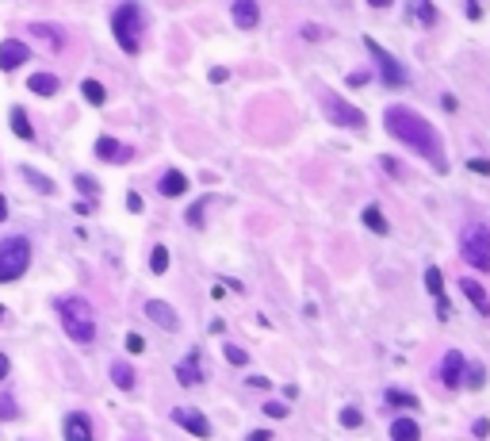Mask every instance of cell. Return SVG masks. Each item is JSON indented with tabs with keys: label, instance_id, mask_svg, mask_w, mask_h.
<instances>
[{
	"label": "cell",
	"instance_id": "cell-13",
	"mask_svg": "<svg viewBox=\"0 0 490 441\" xmlns=\"http://www.w3.org/2000/svg\"><path fill=\"white\" fill-rule=\"evenodd\" d=\"M65 441H92V418L84 411L65 415Z\"/></svg>",
	"mask_w": 490,
	"mask_h": 441
},
{
	"label": "cell",
	"instance_id": "cell-17",
	"mask_svg": "<svg viewBox=\"0 0 490 441\" xmlns=\"http://www.w3.org/2000/svg\"><path fill=\"white\" fill-rule=\"evenodd\" d=\"M460 292H464L471 303H475V311H479V315H490V296L475 284V280H460Z\"/></svg>",
	"mask_w": 490,
	"mask_h": 441
},
{
	"label": "cell",
	"instance_id": "cell-40",
	"mask_svg": "<svg viewBox=\"0 0 490 441\" xmlns=\"http://www.w3.org/2000/svg\"><path fill=\"white\" fill-rule=\"evenodd\" d=\"M249 441H272V430H253Z\"/></svg>",
	"mask_w": 490,
	"mask_h": 441
},
{
	"label": "cell",
	"instance_id": "cell-4",
	"mask_svg": "<svg viewBox=\"0 0 490 441\" xmlns=\"http://www.w3.org/2000/svg\"><path fill=\"white\" fill-rule=\"evenodd\" d=\"M460 253H464V261L471 269L490 273V227L471 223V227L464 230V238H460Z\"/></svg>",
	"mask_w": 490,
	"mask_h": 441
},
{
	"label": "cell",
	"instance_id": "cell-33",
	"mask_svg": "<svg viewBox=\"0 0 490 441\" xmlns=\"http://www.w3.org/2000/svg\"><path fill=\"white\" fill-rule=\"evenodd\" d=\"M203 211H207V200L192 203V211H188V223H192V227H203Z\"/></svg>",
	"mask_w": 490,
	"mask_h": 441
},
{
	"label": "cell",
	"instance_id": "cell-2",
	"mask_svg": "<svg viewBox=\"0 0 490 441\" xmlns=\"http://www.w3.org/2000/svg\"><path fill=\"white\" fill-rule=\"evenodd\" d=\"M58 315H62V326H65V334H69L73 342L89 345L92 337H96V318H92V307L84 303L81 296L58 299Z\"/></svg>",
	"mask_w": 490,
	"mask_h": 441
},
{
	"label": "cell",
	"instance_id": "cell-10",
	"mask_svg": "<svg viewBox=\"0 0 490 441\" xmlns=\"http://www.w3.org/2000/svg\"><path fill=\"white\" fill-rule=\"evenodd\" d=\"M464 369H467L464 353L448 350L445 361H440V380H445V388H460V384H464Z\"/></svg>",
	"mask_w": 490,
	"mask_h": 441
},
{
	"label": "cell",
	"instance_id": "cell-36",
	"mask_svg": "<svg viewBox=\"0 0 490 441\" xmlns=\"http://www.w3.org/2000/svg\"><path fill=\"white\" fill-rule=\"evenodd\" d=\"M226 361H230V364H245L249 357H245V350H238V345H226Z\"/></svg>",
	"mask_w": 490,
	"mask_h": 441
},
{
	"label": "cell",
	"instance_id": "cell-34",
	"mask_svg": "<svg viewBox=\"0 0 490 441\" xmlns=\"http://www.w3.org/2000/svg\"><path fill=\"white\" fill-rule=\"evenodd\" d=\"M20 415V407L12 403V396H0V418H16Z\"/></svg>",
	"mask_w": 490,
	"mask_h": 441
},
{
	"label": "cell",
	"instance_id": "cell-5",
	"mask_svg": "<svg viewBox=\"0 0 490 441\" xmlns=\"http://www.w3.org/2000/svg\"><path fill=\"white\" fill-rule=\"evenodd\" d=\"M31 265V242L27 238H4L0 242V284L20 280Z\"/></svg>",
	"mask_w": 490,
	"mask_h": 441
},
{
	"label": "cell",
	"instance_id": "cell-32",
	"mask_svg": "<svg viewBox=\"0 0 490 441\" xmlns=\"http://www.w3.org/2000/svg\"><path fill=\"white\" fill-rule=\"evenodd\" d=\"M341 422H345L348 430H356V426H360V422H364V415H360V411H356V407H345V411H341Z\"/></svg>",
	"mask_w": 490,
	"mask_h": 441
},
{
	"label": "cell",
	"instance_id": "cell-14",
	"mask_svg": "<svg viewBox=\"0 0 490 441\" xmlns=\"http://www.w3.org/2000/svg\"><path fill=\"white\" fill-rule=\"evenodd\" d=\"M257 20H261V8L253 4V0H238V4H234V23H238L241 31H253Z\"/></svg>",
	"mask_w": 490,
	"mask_h": 441
},
{
	"label": "cell",
	"instance_id": "cell-19",
	"mask_svg": "<svg viewBox=\"0 0 490 441\" xmlns=\"http://www.w3.org/2000/svg\"><path fill=\"white\" fill-rule=\"evenodd\" d=\"M27 89H31L35 96H54V92H58V77H54V73H35V77L27 81Z\"/></svg>",
	"mask_w": 490,
	"mask_h": 441
},
{
	"label": "cell",
	"instance_id": "cell-23",
	"mask_svg": "<svg viewBox=\"0 0 490 441\" xmlns=\"http://www.w3.org/2000/svg\"><path fill=\"white\" fill-rule=\"evenodd\" d=\"M8 119H12V130H16V135L31 143V138H35V130H31V123H27V111H23V108H12V116H8Z\"/></svg>",
	"mask_w": 490,
	"mask_h": 441
},
{
	"label": "cell",
	"instance_id": "cell-35",
	"mask_svg": "<svg viewBox=\"0 0 490 441\" xmlns=\"http://www.w3.org/2000/svg\"><path fill=\"white\" fill-rule=\"evenodd\" d=\"M265 415H268V418H284L287 407H284V403H276V399H268V403H265Z\"/></svg>",
	"mask_w": 490,
	"mask_h": 441
},
{
	"label": "cell",
	"instance_id": "cell-9",
	"mask_svg": "<svg viewBox=\"0 0 490 441\" xmlns=\"http://www.w3.org/2000/svg\"><path fill=\"white\" fill-rule=\"evenodd\" d=\"M27 58H31L27 43H20V39H4V43H0V69H4V73L20 69V65H23Z\"/></svg>",
	"mask_w": 490,
	"mask_h": 441
},
{
	"label": "cell",
	"instance_id": "cell-43",
	"mask_svg": "<svg viewBox=\"0 0 490 441\" xmlns=\"http://www.w3.org/2000/svg\"><path fill=\"white\" fill-rule=\"evenodd\" d=\"M4 219H8V200L0 196V223H4Z\"/></svg>",
	"mask_w": 490,
	"mask_h": 441
},
{
	"label": "cell",
	"instance_id": "cell-31",
	"mask_svg": "<svg viewBox=\"0 0 490 441\" xmlns=\"http://www.w3.org/2000/svg\"><path fill=\"white\" fill-rule=\"evenodd\" d=\"M31 35H39V39H54V46H62V35H58V27H46V23H31Z\"/></svg>",
	"mask_w": 490,
	"mask_h": 441
},
{
	"label": "cell",
	"instance_id": "cell-42",
	"mask_svg": "<svg viewBox=\"0 0 490 441\" xmlns=\"http://www.w3.org/2000/svg\"><path fill=\"white\" fill-rule=\"evenodd\" d=\"M8 369H12V361H8V357H4V353H0V380H4V376H8Z\"/></svg>",
	"mask_w": 490,
	"mask_h": 441
},
{
	"label": "cell",
	"instance_id": "cell-24",
	"mask_svg": "<svg viewBox=\"0 0 490 441\" xmlns=\"http://www.w3.org/2000/svg\"><path fill=\"white\" fill-rule=\"evenodd\" d=\"M81 92H84V100H89V104H103V100H108V92H103V84L100 81H84L81 84Z\"/></svg>",
	"mask_w": 490,
	"mask_h": 441
},
{
	"label": "cell",
	"instance_id": "cell-16",
	"mask_svg": "<svg viewBox=\"0 0 490 441\" xmlns=\"http://www.w3.org/2000/svg\"><path fill=\"white\" fill-rule=\"evenodd\" d=\"M391 441H421V426L414 418H394L391 422Z\"/></svg>",
	"mask_w": 490,
	"mask_h": 441
},
{
	"label": "cell",
	"instance_id": "cell-6",
	"mask_svg": "<svg viewBox=\"0 0 490 441\" xmlns=\"http://www.w3.org/2000/svg\"><path fill=\"white\" fill-rule=\"evenodd\" d=\"M364 46H368V54L375 58V65H380V77H383V84H387V89H402V84L410 81V73L402 69V62L394 58V54L383 50V46L375 43V39H364Z\"/></svg>",
	"mask_w": 490,
	"mask_h": 441
},
{
	"label": "cell",
	"instance_id": "cell-44",
	"mask_svg": "<svg viewBox=\"0 0 490 441\" xmlns=\"http://www.w3.org/2000/svg\"><path fill=\"white\" fill-rule=\"evenodd\" d=\"M0 318H4V307H0Z\"/></svg>",
	"mask_w": 490,
	"mask_h": 441
},
{
	"label": "cell",
	"instance_id": "cell-21",
	"mask_svg": "<svg viewBox=\"0 0 490 441\" xmlns=\"http://www.w3.org/2000/svg\"><path fill=\"white\" fill-rule=\"evenodd\" d=\"M364 227H368V230H375V234H387V230H391V227H387V219H383V211L375 208V203H368V208H364Z\"/></svg>",
	"mask_w": 490,
	"mask_h": 441
},
{
	"label": "cell",
	"instance_id": "cell-8",
	"mask_svg": "<svg viewBox=\"0 0 490 441\" xmlns=\"http://www.w3.org/2000/svg\"><path fill=\"white\" fill-rule=\"evenodd\" d=\"M173 422H176V426H184L192 437H211V422H207L200 411H192V407H176Z\"/></svg>",
	"mask_w": 490,
	"mask_h": 441
},
{
	"label": "cell",
	"instance_id": "cell-41",
	"mask_svg": "<svg viewBox=\"0 0 490 441\" xmlns=\"http://www.w3.org/2000/svg\"><path fill=\"white\" fill-rule=\"evenodd\" d=\"M471 169H475V173H490V162H483V157H475V162H471Z\"/></svg>",
	"mask_w": 490,
	"mask_h": 441
},
{
	"label": "cell",
	"instance_id": "cell-1",
	"mask_svg": "<svg viewBox=\"0 0 490 441\" xmlns=\"http://www.w3.org/2000/svg\"><path fill=\"white\" fill-rule=\"evenodd\" d=\"M383 119H387V135H394L399 143L414 146L433 169H437V173H448L445 143H440V135L433 130V123L426 116H418V111L406 108V104H391L387 111H383Z\"/></svg>",
	"mask_w": 490,
	"mask_h": 441
},
{
	"label": "cell",
	"instance_id": "cell-27",
	"mask_svg": "<svg viewBox=\"0 0 490 441\" xmlns=\"http://www.w3.org/2000/svg\"><path fill=\"white\" fill-rule=\"evenodd\" d=\"M426 288H429L433 299L445 296V280H440V269H426Z\"/></svg>",
	"mask_w": 490,
	"mask_h": 441
},
{
	"label": "cell",
	"instance_id": "cell-12",
	"mask_svg": "<svg viewBox=\"0 0 490 441\" xmlns=\"http://www.w3.org/2000/svg\"><path fill=\"white\" fill-rule=\"evenodd\" d=\"M146 315H149V323H157L161 330H181V318H176V311L165 303V299H149Z\"/></svg>",
	"mask_w": 490,
	"mask_h": 441
},
{
	"label": "cell",
	"instance_id": "cell-22",
	"mask_svg": "<svg viewBox=\"0 0 490 441\" xmlns=\"http://www.w3.org/2000/svg\"><path fill=\"white\" fill-rule=\"evenodd\" d=\"M23 177H27V181H31V189H35V192H46V196L54 192V181H50V177H46V173H39V169L23 165Z\"/></svg>",
	"mask_w": 490,
	"mask_h": 441
},
{
	"label": "cell",
	"instance_id": "cell-11",
	"mask_svg": "<svg viewBox=\"0 0 490 441\" xmlns=\"http://www.w3.org/2000/svg\"><path fill=\"white\" fill-rule=\"evenodd\" d=\"M96 157H100V162H111V165H127L130 157H135V150H130V146H122V143H115V138H108V135H103L100 143H96Z\"/></svg>",
	"mask_w": 490,
	"mask_h": 441
},
{
	"label": "cell",
	"instance_id": "cell-30",
	"mask_svg": "<svg viewBox=\"0 0 490 441\" xmlns=\"http://www.w3.org/2000/svg\"><path fill=\"white\" fill-rule=\"evenodd\" d=\"M73 184H77V189H81L84 196H92V200H96V196H100V184L92 181L89 173H77V181H73Z\"/></svg>",
	"mask_w": 490,
	"mask_h": 441
},
{
	"label": "cell",
	"instance_id": "cell-28",
	"mask_svg": "<svg viewBox=\"0 0 490 441\" xmlns=\"http://www.w3.org/2000/svg\"><path fill=\"white\" fill-rule=\"evenodd\" d=\"M149 269H154L157 277H161L165 269H169V250H165V246H154V253H149Z\"/></svg>",
	"mask_w": 490,
	"mask_h": 441
},
{
	"label": "cell",
	"instance_id": "cell-37",
	"mask_svg": "<svg viewBox=\"0 0 490 441\" xmlns=\"http://www.w3.org/2000/svg\"><path fill=\"white\" fill-rule=\"evenodd\" d=\"M127 350H130V353H142V350H146L142 334H127Z\"/></svg>",
	"mask_w": 490,
	"mask_h": 441
},
{
	"label": "cell",
	"instance_id": "cell-7",
	"mask_svg": "<svg viewBox=\"0 0 490 441\" xmlns=\"http://www.w3.org/2000/svg\"><path fill=\"white\" fill-rule=\"evenodd\" d=\"M322 108H326V116L334 119L337 127H348V130H360L368 119H364V111L360 108H353L348 100H341V96H334L329 89H322Z\"/></svg>",
	"mask_w": 490,
	"mask_h": 441
},
{
	"label": "cell",
	"instance_id": "cell-3",
	"mask_svg": "<svg viewBox=\"0 0 490 441\" xmlns=\"http://www.w3.org/2000/svg\"><path fill=\"white\" fill-rule=\"evenodd\" d=\"M111 31H115V43L122 46V54H138L142 50V8L119 4L111 12Z\"/></svg>",
	"mask_w": 490,
	"mask_h": 441
},
{
	"label": "cell",
	"instance_id": "cell-39",
	"mask_svg": "<svg viewBox=\"0 0 490 441\" xmlns=\"http://www.w3.org/2000/svg\"><path fill=\"white\" fill-rule=\"evenodd\" d=\"M486 434H490V422L479 418V422H475V437H486Z\"/></svg>",
	"mask_w": 490,
	"mask_h": 441
},
{
	"label": "cell",
	"instance_id": "cell-18",
	"mask_svg": "<svg viewBox=\"0 0 490 441\" xmlns=\"http://www.w3.org/2000/svg\"><path fill=\"white\" fill-rule=\"evenodd\" d=\"M157 189H161V196H184L188 192V177L181 173V169H169Z\"/></svg>",
	"mask_w": 490,
	"mask_h": 441
},
{
	"label": "cell",
	"instance_id": "cell-25",
	"mask_svg": "<svg viewBox=\"0 0 490 441\" xmlns=\"http://www.w3.org/2000/svg\"><path fill=\"white\" fill-rule=\"evenodd\" d=\"M464 384L479 391V388L486 384V369H483V364H467V369H464Z\"/></svg>",
	"mask_w": 490,
	"mask_h": 441
},
{
	"label": "cell",
	"instance_id": "cell-20",
	"mask_svg": "<svg viewBox=\"0 0 490 441\" xmlns=\"http://www.w3.org/2000/svg\"><path fill=\"white\" fill-rule=\"evenodd\" d=\"M111 380H115V388L130 391V388H135V369H130L127 361H115V364H111Z\"/></svg>",
	"mask_w": 490,
	"mask_h": 441
},
{
	"label": "cell",
	"instance_id": "cell-38",
	"mask_svg": "<svg viewBox=\"0 0 490 441\" xmlns=\"http://www.w3.org/2000/svg\"><path fill=\"white\" fill-rule=\"evenodd\" d=\"M127 208H130V211H142V196L130 192V196H127Z\"/></svg>",
	"mask_w": 490,
	"mask_h": 441
},
{
	"label": "cell",
	"instance_id": "cell-26",
	"mask_svg": "<svg viewBox=\"0 0 490 441\" xmlns=\"http://www.w3.org/2000/svg\"><path fill=\"white\" fill-rule=\"evenodd\" d=\"M410 16H414V20H418V23H437V8H433V4H410Z\"/></svg>",
	"mask_w": 490,
	"mask_h": 441
},
{
	"label": "cell",
	"instance_id": "cell-15",
	"mask_svg": "<svg viewBox=\"0 0 490 441\" xmlns=\"http://www.w3.org/2000/svg\"><path fill=\"white\" fill-rule=\"evenodd\" d=\"M176 380H181L184 388H192V384L203 380V372H200V353H188V357L176 364Z\"/></svg>",
	"mask_w": 490,
	"mask_h": 441
},
{
	"label": "cell",
	"instance_id": "cell-29",
	"mask_svg": "<svg viewBox=\"0 0 490 441\" xmlns=\"http://www.w3.org/2000/svg\"><path fill=\"white\" fill-rule=\"evenodd\" d=\"M387 403H391V407H410V411L418 407V399H414L410 391H399V388H391V391H387Z\"/></svg>",
	"mask_w": 490,
	"mask_h": 441
}]
</instances>
